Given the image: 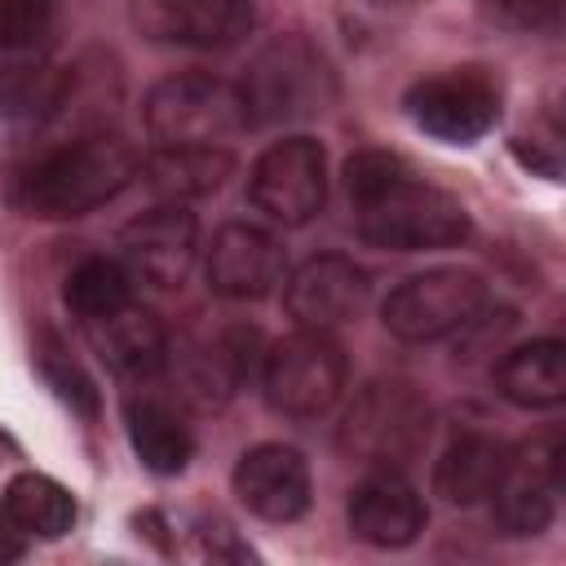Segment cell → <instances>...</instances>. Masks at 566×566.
I'll return each instance as SVG.
<instances>
[{"mask_svg":"<svg viewBox=\"0 0 566 566\" xmlns=\"http://www.w3.org/2000/svg\"><path fill=\"white\" fill-rule=\"evenodd\" d=\"M407 177H411V168L398 155H389V150H358L345 164V195H349L354 208H363V203L380 199L385 190H394Z\"/></svg>","mask_w":566,"mask_h":566,"instance_id":"d4e9b609","label":"cell"},{"mask_svg":"<svg viewBox=\"0 0 566 566\" xmlns=\"http://www.w3.org/2000/svg\"><path fill=\"white\" fill-rule=\"evenodd\" d=\"M234 495L261 522H296L310 509V464L296 447L261 442L234 464Z\"/></svg>","mask_w":566,"mask_h":566,"instance_id":"5bb4252c","label":"cell"},{"mask_svg":"<svg viewBox=\"0 0 566 566\" xmlns=\"http://www.w3.org/2000/svg\"><path fill=\"white\" fill-rule=\"evenodd\" d=\"M203 270H208V287L217 296L256 301V296L274 292V283L283 279V243L261 226L230 221L212 234Z\"/></svg>","mask_w":566,"mask_h":566,"instance_id":"9a60e30c","label":"cell"},{"mask_svg":"<svg viewBox=\"0 0 566 566\" xmlns=\"http://www.w3.org/2000/svg\"><path fill=\"white\" fill-rule=\"evenodd\" d=\"M62 296H66L71 314H80L84 323H97L133 301V274H128V265H119L111 256H88L66 274Z\"/></svg>","mask_w":566,"mask_h":566,"instance_id":"cb8c5ba5","label":"cell"},{"mask_svg":"<svg viewBox=\"0 0 566 566\" xmlns=\"http://www.w3.org/2000/svg\"><path fill=\"white\" fill-rule=\"evenodd\" d=\"M248 199L274 226H305L327 199V159L314 137H283L248 172Z\"/></svg>","mask_w":566,"mask_h":566,"instance_id":"ba28073f","label":"cell"},{"mask_svg":"<svg viewBox=\"0 0 566 566\" xmlns=\"http://www.w3.org/2000/svg\"><path fill=\"white\" fill-rule=\"evenodd\" d=\"M429 402L402 380L367 385L340 424V447L376 469H402L429 442Z\"/></svg>","mask_w":566,"mask_h":566,"instance_id":"5b68a950","label":"cell"},{"mask_svg":"<svg viewBox=\"0 0 566 566\" xmlns=\"http://www.w3.org/2000/svg\"><path fill=\"white\" fill-rule=\"evenodd\" d=\"M504 469H509V447L500 438H491V433L469 429V433H455L447 442V451L438 455L433 491L455 509H473V504L491 500V491L500 486Z\"/></svg>","mask_w":566,"mask_h":566,"instance_id":"d6986e66","label":"cell"},{"mask_svg":"<svg viewBox=\"0 0 566 566\" xmlns=\"http://www.w3.org/2000/svg\"><path fill=\"white\" fill-rule=\"evenodd\" d=\"M71 75L44 62L0 66V150H18L40 137L66 106Z\"/></svg>","mask_w":566,"mask_h":566,"instance_id":"e0dca14e","label":"cell"},{"mask_svg":"<svg viewBox=\"0 0 566 566\" xmlns=\"http://www.w3.org/2000/svg\"><path fill=\"white\" fill-rule=\"evenodd\" d=\"M35 358H40V371L49 376V385H53L71 407H80L84 416H93V411H97V389H93V380H88V376L80 371V363L57 345V336H53V332H44V336H40Z\"/></svg>","mask_w":566,"mask_h":566,"instance_id":"484cf974","label":"cell"},{"mask_svg":"<svg viewBox=\"0 0 566 566\" xmlns=\"http://www.w3.org/2000/svg\"><path fill=\"white\" fill-rule=\"evenodd\" d=\"M504 22L526 31H553L562 22V0H486Z\"/></svg>","mask_w":566,"mask_h":566,"instance_id":"83f0119b","label":"cell"},{"mask_svg":"<svg viewBox=\"0 0 566 566\" xmlns=\"http://www.w3.org/2000/svg\"><path fill=\"white\" fill-rule=\"evenodd\" d=\"M137 172L142 155L119 133H84L22 164L13 177V203L44 221L84 217L111 203Z\"/></svg>","mask_w":566,"mask_h":566,"instance_id":"6da1fadb","label":"cell"},{"mask_svg":"<svg viewBox=\"0 0 566 566\" xmlns=\"http://www.w3.org/2000/svg\"><path fill=\"white\" fill-rule=\"evenodd\" d=\"M562 491V438L548 433L509 451V469L491 491V513L504 535H539L553 522V495Z\"/></svg>","mask_w":566,"mask_h":566,"instance_id":"30bf717a","label":"cell"},{"mask_svg":"<svg viewBox=\"0 0 566 566\" xmlns=\"http://www.w3.org/2000/svg\"><path fill=\"white\" fill-rule=\"evenodd\" d=\"M4 517L22 531V535H40V539H57L71 531L75 522V500L62 482L44 478V473H18L4 486Z\"/></svg>","mask_w":566,"mask_h":566,"instance_id":"603a6c76","label":"cell"},{"mask_svg":"<svg viewBox=\"0 0 566 566\" xmlns=\"http://www.w3.org/2000/svg\"><path fill=\"white\" fill-rule=\"evenodd\" d=\"M261 389L279 416L314 420V416L332 411L345 389V354L327 332L301 327L265 349Z\"/></svg>","mask_w":566,"mask_h":566,"instance_id":"8992f818","label":"cell"},{"mask_svg":"<svg viewBox=\"0 0 566 566\" xmlns=\"http://www.w3.org/2000/svg\"><path fill=\"white\" fill-rule=\"evenodd\" d=\"M57 0H0V53L35 49L53 27Z\"/></svg>","mask_w":566,"mask_h":566,"instance_id":"4316f807","label":"cell"},{"mask_svg":"<svg viewBox=\"0 0 566 566\" xmlns=\"http://www.w3.org/2000/svg\"><path fill=\"white\" fill-rule=\"evenodd\" d=\"M22 553H27V544H22V531H18V526H13V522L0 513V566H4V562H18Z\"/></svg>","mask_w":566,"mask_h":566,"instance_id":"f1b7e54d","label":"cell"},{"mask_svg":"<svg viewBox=\"0 0 566 566\" xmlns=\"http://www.w3.org/2000/svg\"><path fill=\"white\" fill-rule=\"evenodd\" d=\"M354 212H358V234L371 248H389V252H429L469 239V212L460 208V199L424 186L416 172Z\"/></svg>","mask_w":566,"mask_h":566,"instance_id":"277c9868","label":"cell"},{"mask_svg":"<svg viewBox=\"0 0 566 566\" xmlns=\"http://www.w3.org/2000/svg\"><path fill=\"white\" fill-rule=\"evenodd\" d=\"M367 292H371V283H367L363 265H354L349 256L323 252L292 270L287 287H283V305L301 327L332 332L367 305Z\"/></svg>","mask_w":566,"mask_h":566,"instance_id":"4fadbf2b","label":"cell"},{"mask_svg":"<svg viewBox=\"0 0 566 566\" xmlns=\"http://www.w3.org/2000/svg\"><path fill=\"white\" fill-rule=\"evenodd\" d=\"M349 531L371 548H407L424 531V500L402 469H376L354 486Z\"/></svg>","mask_w":566,"mask_h":566,"instance_id":"2e32d148","label":"cell"},{"mask_svg":"<svg viewBox=\"0 0 566 566\" xmlns=\"http://www.w3.org/2000/svg\"><path fill=\"white\" fill-rule=\"evenodd\" d=\"M495 389L526 411L557 407L566 398V345L562 340H531L500 358Z\"/></svg>","mask_w":566,"mask_h":566,"instance_id":"44dd1931","label":"cell"},{"mask_svg":"<svg viewBox=\"0 0 566 566\" xmlns=\"http://www.w3.org/2000/svg\"><path fill=\"white\" fill-rule=\"evenodd\" d=\"M248 111V124L283 128L323 115L336 102V71L305 35L270 40L234 84Z\"/></svg>","mask_w":566,"mask_h":566,"instance_id":"7a4b0ae2","label":"cell"},{"mask_svg":"<svg viewBox=\"0 0 566 566\" xmlns=\"http://www.w3.org/2000/svg\"><path fill=\"white\" fill-rule=\"evenodd\" d=\"M146 133L159 146H226L248 128V111L234 84L208 71H181L146 93Z\"/></svg>","mask_w":566,"mask_h":566,"instance_id":"3957f363","label":"cell"},{"mask_svg":"<svg viewBox=\"0 0 566 566\" xmlns=\"http://www.w3.org/2000/svg\"><path fill=\"white\" fill-rule=\"evenodd\" d=\"M402 106H407L411 124L424 128L429 137L469 146L495 124L500 93L482 71H447V75H429V80L411 84Z\"/></svg>","mask_w":566,"mask_h":566,"instance_id":"9c48e42d","label":"cell"},{"mask_svg":"<svg viewBox=\"0 0 566 566\" xmlns=\"http://www.w3.org/2000/svg\"><path fill=\"white\" fill-rule=\"evenodd\" d=\"M88 336H93V349L102 354V363L115 371V376H128V380H150L168 367V332L164 323L142 310V305H124L97 323H88Z\"/></svg>","mask_w":566,"mask_h":566,"instance_id":"ac0fdd59","label":"cell"},{"mask_svg":"<svg viewBox=\"0 0 566 566\" xmlns=\"http://www.w3.org/2000/svg\"><path fill=\"white\" fill-rule=\"evenodd\" d=\"M119 252L133 279H146L150 287H181L199 252V221L181 203H159L119 230Z\"/></svg>","mask_w":566,"mask_h":566,"instance_id":"7c38bea8","label":"cell"},{"mask_svg":"<svg viewBox=\"0 0 566 566\" xmlns=\"http://www.w3.org/2000/svg\"><path fill=\"white\" fill-rule=\"evenodd\" d=\"M486 305V283L473 270L438 265L424 274L402 279L385 301V327L398 340H442L451 332H464Z\"/></svg>","mask_w":566,"mask_h":566,"instance_id":"52a82bcc","label":"cell"},{"mask_svg":"<svg viewBox=\"0 0 566 566\" xmlns=\"http://www.w3.org/2000/svg\"><path fill=\"white\" fill-rule=\"evenodd\" d=\"M234 172V155L226 146H155L142 159L146 186L164 203H186L221 190V181Z\"/></svg>","mask_w":566,"mask_h":566,"instance_id":"ffe728a7","label":"cell"},{"mask_svg":"<svg viewBox=\"0 0 566 566\" xmlns=\"http://www.w3.org/2000/svg\"><path fill=\"white\" fill-rule=\"evenodd\" d=\"M124 424H128V442L137 451V460L150 473H181L195 438L186 429V420L177 416V407H168L164 398H133L124 407Z\"/></svg>","mask_w":566,"mask_h":566,"instance_id":"7402d4cb","label":"cell"},{"mask_svg":"<svg viewBox=\"0 0 566 566\" xmlns=\"http://www.w3.org/2000/svg\"><path fill=\"white\" fill-rule=\"evenodd\" d=\"M133 22L155 44L230 49L256 27V13L248 0H133Z\"/></svg>","mask_w":566,"mask_h":566,"instance_id":"8fae6325","label":"cell"}]
</instances>
